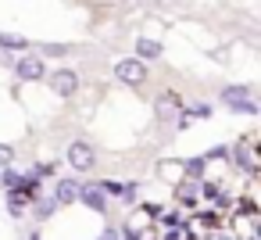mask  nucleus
I'll list each match as a JSON object with an SVG mask.
<instances>
[{"label":"nucleus","instance_id":"obj_1","mask_svg":"<svg viewBox=\"0 0 261 240\" xmlns=\"http://www.w3.org/2000/svg\"><path fill=\"white\" fill-rule=\"evenodd\" d=\"M43 79L50 83V90L58 97H75L79 93V72L75 68H58V72H47Z\"/></svg>","mask_w":261,"mask_h":240},{"label":"nucleus","instance_id":"obj_2","mask_svg":"<svg viewBox=\"0 0 261 240\" xmlns=\"http://www.w3.org/2000/svg\"><path fill=\"white\" fill-rule=\"evenodd\" d=\"M115 76L125 86H143L147 83V65L136 61V58H122V61H115Z\"/></svg>","mask_w":261,"mask_h":240},{"label":"nucleus","instance_id":"obj_3","mask_svg":"<svg viewBox=\"0 0 261 240\" xmlns=\"http://www.w3.org/2000/svg\"><path fill=\"white\" fill-rule=\"evenodd\" d=\"M65 161L75 169V172H90L93 169V147L86 143V140H75V143H68V151H65Z\"/></svg>","mask_w":261,"mask_h":240},{"label":"nucleus","instance_id":"obj_4","mask_svg":"<svg viewBox=\"0 0 261 240\" xmlns=\"http://www.w3.org/2000/svg\"><path fill=\"white\" fill-rule=\"evenodd\" d=\"M15 72H18V79H22V83H40V79L47 76V65H43V58L25 54V58L15 65Z\"/></svg>","mask_w":261,"mask_h":240},{"label":"nucleus","instance_id":"obj_5","mask_svg":"<svg viewBox=\"0 0 261 240\" xmlns=\"http://www.w3.org/2000/svg\"><path fill=\"white\" fill-rule=\"evenodd\" d=\"M179 111H182L179 93H161V97L154 101V115H158V122H175Z\"/></svg>","mask_w":261,"mask_h":240},{"label":"nucleus","instance_id":"obj_6","mask_svg":"<svg viewBox=\"0 0 261 240\" xmlns=\"http://www.w3.org/2000/svg\"><path fill=\"white\" fill-rule=\"evenodd\" d=\"M79 201L86 204V208H93V211H108V197L100 194V186L97 183H79Z\"/></svg>","mask_w":261,"mask_h":240},{"label":"nucleus","instance_id":"obj_7","mask_svg":"<svg viewBox=\"0 0 261 240\" xmlns=\"http://www.w3.org/2000/svg\"><path fill=\"white\" fill-rule=\"evenodd\" d=\"M79 201V183L75 179H58L54 183V204H75Z\"/></svg>","mask_w":261,"mask_h":240},{"label":"nucleus","instance_id":"obj_8","mask_svg":"<svg viewBox=\"0 0 261 240\" xmlns=\"http://www.w3.org/2000/svg\"><path fill=\"white\" fill-rule=\"evenodd\" d=\"M161 54H165V47H161L158 40H147V36H140V40H136V61H143V65H147V61H158Z\"/></svg>","mask_w":261,"mask_h":240},{"label":"nucleus","instance_id":"obj_9","mask_svg":"<svg viewBox=\"0 0 261 240\" xmlns=\"http://www.w3.org/2000/svg\"><path fill=\"white\" fill-rule=\"evenodd\" d=\"M0 51H29V40L18 33H0Z\"/></svg>","mask_w":261,"mask_h":240},{"label":"nucleus","instance_id":"obj_10","mask_svg":"<svg viewBox=\"0 0 261 240\" xmlns=\"http://www.w3.org/2000/svg\"><path fill=\"white\" fill-rule=\"evenodd\" d=\"M68 51V43H36V58H65Z\"/></svg>","mask_w":261,"mask_h":240},{"label":"nucleus","instance_id":"obj_11","mask_svg":"<svg viewBox=\"0 0 261 240\" xmlns=\"http://www.w3.org/2000/svg\"><path fill=\"white\" fill-rule=\"evenodd\" d=\"M18 183H22V172H15L11 165H8V169H0V186H4V194H15Z\"/></svg>","mask_w":261,"mask_h":240},{"label":"nucleus","instance_id":"obj_12","mask_svg":"<svg viewBox=\"0 0 261 240\" xmlns=\"http://www.w3.org/2000/svg\"><path fill=\"white\" fill-rule=\"evenodd\" d=\"M250 97V86H225L222 90V104L229 108V104H236V101H247Z\"/></svg>","mask_w":261,"mask_h":240},{"label":"nucleus","instance_id":"obj_13","mask_svg":"<svg viewBox=\"0 0 261 240\" xmlns=\"http://www.w3.org/2000/svg\"><path fill=\"white\" fill-rule=\"evenodd\" d=\"M229 111H240V115H257L261 108H257V101H250V97H247V101H236V104H229Z\"/></svg>","mask_w":261,"mask_h":240},{"label":"nucleus","instance_id":"obj_14","mask_svg":"<svg viewBox=\"0 0 261 240\" xmlns=\"http://www.w3.org/2000/svg\"><path fill=\"white\" fill-rule=\"evenodd\" d=\"M97 186H100L104 197H122V183H115V179H104V183H97Z\"/></svg>","mask_w":261,"mask_h":240},{"label":"nucleus","instance_id":"obj_15","mask_svg":"<svg viewBox=\"0 0 261 240\" xmlns=\"http://www.w3.org/2000/svg\"><path fill=\"white\" fill-rule=\"evenodd\" d=\"M15 161V147L11 143H0V169H8Z\"/></svg>","mask_w":261,"mask_h":240},{"label":"nucleus","instance_id":"obj_16","mask_svg":"<svg viewBox=\"0 0 261 240\" xmlns=\"http://www.w3.org/2000/svg\"><path fill=\"white\" fill-rule=\"evenodd\" d=\"M204 165H207V158H193V161H186V176H200Z\"/></svg>","mask_w":261,"mask_h":240},{"label":"nucleus","instance_id":"obj_17","mask_svg":"<svg viewBox=\"0 0 261 240\" xmlns=\"http://www.w3.org/2000/svg\"><path fill=\"white\" fill-rule=\"evenodd\" d=\"M186 115H190V118H207V115H211V108H207V104H193Z\"/></svg>","mask_w":261,"mask_h":240},{"label":"nucleus","instance_id":"obj_18","mask_svg":"<svg viewBox=\"0 0 261 240\" xmlns=\"http://www.w3.org/2000/svg\"><path fill=\"white\" fill-rule=\"evenodd\" d=\"M54 208H58V204H54V197H50V201H43V204H40V215H36V219H50V211H54Z\"/></svg>","mask_w":261,"mask_h":240},{"label":"nucleus","instance_id":"obj_19","mask_svg":"<svg viewBox=\"0 0 261 240\" xmlns=\"http://www.w3.org/2000/svg\"><path fill=\"white\" fill-rule=\"evenodd\" d=\"M100 240H122V233H118V229H104Z\"/></svg>","mask_w":261,"mask_h":240},{"label":"nucleus","instance_id":"obj_20","mask_svg":"<svg viewBox=\"0 0 261 240\" xmlns=\"http://www.w3.org/2000/svg\"><path fill=\"white\" fill-rule=\"evenodd\" d=\"M161 222H165V226H172V222H175V226H179V211H168V215H165V219H161Z\"/></svg>","mask_w":261,"mask_h":240},{"label":"nucleus","instance_id":"obj_21","mask_svg":"<svg viewBox=\"0 0 261 240\" xmlns=\"http://www.w3.org/2000/svg\"><path fill=\"white\" fill-rule=\"evenodd\" d=\"M29 240H40V233H33V236H29Z\"/></svg>","mask_w":261,"mask_h":240},{"label":"nucleus","instance_id":"obj_22","mask_svg":"<svg viewBox=\"0 0 261 240\" xmlns=\"http://www.w3.org/2000/svg\"><path fill=\"white\" fill-rule=\"evenodd\" d=\"M250 240H254V236H250Z\"/></svg>","mask_w":261,"mask_h":240}]
</instances>
